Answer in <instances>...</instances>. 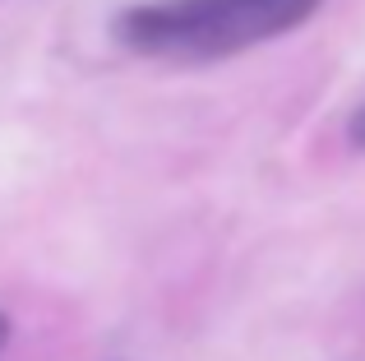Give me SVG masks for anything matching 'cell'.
Segmentation results:
<instances>
[{
  "label": "cell",
  "mask_w": 365,
  "mask_h": 361,
  "mask_svg": "<svg viewBox=\"0 0 365 361\" xmlns=\"http://www.w3.org/2000/svg\"><path fill=\"white\" fill-rule=\"evenodd\" d=\"M351 144L365 148V107L356 111V116H351Z\"/></svg>",
  "instance_id": "cell-2"
},
{
  "label": "cell",
  "mask_w": 365,
  "mask_h": 361,
  "mask_svg": "<svg viewBox=\"0 0 365 361\" xmlns=\"http://www.w3.org/2000/svg\"><path fill=\"white\" fill-rule=\"evenodd\" d=\"M5 338H9V325H5V315H0V347H5Z\"/></svg>",
  "instance_id": "cell-3"
},
{
  "label": "cell",
  "mask_w": 365,
  "mask_h": 361,
  "mask_svg": "<svg viewBox=\"0 0 365 361\" xmlns=\"http://www.w3.org/2000/svg\"><path fill=\"white\" fill-rule=\"evenodd\" d=\"M319 0H158L120 14L116 37L143 56H232L305 24Z\"/></svg>",
  "instance_id": "cell-1"
}]
</instances>
